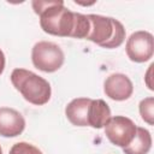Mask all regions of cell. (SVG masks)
<instances>
[{
    "label": "cell",
    "mask_w": 154,
    "mask_h": 154,
    "mask_svg": "<svg viewBox=\"0 0 154 154\" xmlns=\"http://www.w3.org/2000/svg\"><path fill=\"white\" fill-rule=\"evenodd\" d=\"M31 5L40 17V26L46 34L60 37L87 38L90 30V22L87 14L70 11L65 7L64 1L35 0Z\"/></svg>",
    "instance_id": "6da1fadb"
},
{
    "label": "cell",
    "mask_w": 154,
    "mask_h": 154,
    "mask_svg": "<svg viewBox=\"0 0 154 154\" xmlns=\"http://www.w3.org/2000/svg\"><path fill=\"white\" fill-rule=\"evenodd\" d=\"M11 83L29 103L46 105L52 95V88L48 81L32 71L25 69H14L11 73Z\"/></svg>",
    "instance_id": "7a4b0ae2"
},
{
    "label": "cell",
    "mask_w": 154,
    "mask_h": 154,
    "mask_svg": "<svg viewBox=\"0 0 154 154\" xmlns=\"http://www.w3.org/2000/svg\"><path fill=\"white\" fill-rule=\"evenodd\" d=\"M90 22V30L87 40L102 48H117L125 40L124 25L112 17L100 14H87Z\"/></svg>",
    "instance_id": "3957f363"
},
{
    "label": "cell",
    "mask_w": 154,
    "mask_h": 154,
    "mask_svg": "<svg viewBox=\"0 0 154 154\" xmlns=\"http://www.w3.org/2000/svg\"><path fill=\"white\" fill-rule=\"evenodd\" d=\"M31 61L40 71L52 73L63 66L65 61V54L57 43L40 41L35 43L31 49Z\"/></svg>",
    "instance_id": "277c9868"
},
{
    "label": "cell",
    "mask_w": 154,
    "mask_h": 154,
    "mask_svg": "<svg viewBox=\"0 0 154 154\" xmlns=\"http://www.w3.org/2000/svg\"><path fill=\"white\" fill-rule=\"evenodd\" d=\"M103 129L106 137L112 144L124 148L134 140L137 126L130 118L116 116L108 119Z\"/></svg>",
    "instance_id": "5b68a950"
},
{
    "label": "cell",
    "mask_w": 154,
    "mask_h": 154,
    "mask_svg": "<svg viewBox=\"0 0 154 154\" xmlns=\"http://www.w3.org/2000/svg\"><path fill=\"white\" fill-rule=\"evenodd\" d=\"M125 51L128 58L134 63L148 61L154 53L153 35L146 30L132 32L126 41Z\"/></svg>",
    "instance_id": "8992f818"
},
{
    "label": "cell",
    "mask_w": 154,
    "mask_h": 154,
    "mask_svg": "<svg viewBox=\"0 0 154 154\" xmlns=\"http://www.w3.org/2000/svg\"><path fill=\"white\" fill-rule=\"evenodd\" d=\"M103 93L114 101H125L134 93L131 79L124 73H112L103 82Z\"/></svg>",
    "instance_id": "52a82bcc"
},
{
    "label": "cell",
    "mask_w": 154,
    "mask_h": 154,
    "mask_svg": "<svg viewBox=\"0 0 154 154\" xmlns=\"http://www.w3.org/2000/svg\"><path fill=\"white\" fill-rule=\"evenodd\" d=\"M25 129V119L17 109L0 107V136L16 137Z\"/></svg>",
    "instance_id": "ba28073f"
},
{
    "label": "cell",
    "mask_w": 154,
    "mask_h": 154,
    "mask_svg": "<svg viewBox=\"0 0 154 154\" xmlns=\"http://www.w3.org/2000/svg\"><path fill=\"white\" fill-rule=\"evenodd\" d=\"M90 102V97H77L70 101L65 107V116L67 120L75 126H89L88 113Z\"/></svg>",
    "instance_id": "9c48e42d"
},
{
    "label": "cell",
    "mask_w": 154,
    "mask_h": 154,
    "mask_svg": "<svg viewBox=\"0 0 154 154\" xmlns=\"http://www.w3.org/2000/svg\"><path fill=\"white\" fill-rule=\"evenodd\" d=\"M111 118V108L102 99H91L88 113V124L94 129H101Z\"/></svg>",
    "instance_id": "30bf717a"
},
{
    "label": "cell",
    "mask_w": 154,
    "mask_h": 154,
    "mask_svg": "<svg viewBox=\"0 0 154 154\" xmlns=\"http://www.w3.org/2000/svg\"><path fill=\"white\" fill-rule=\"evenodd\" d=\"M152 148V135L144 128H137L134 140L123 148L124 154H148Z\"/></svg>",
    "instance_id": "8fae6325"
},
{
    "label": "cell",
    "mask_w": 154,
    "mask_h": 154,
    "mask_svg": "<svg viewBox=\"0 0 154 154\" xmlns=\"http://www.w3.org/2000/svg\"><path fill=\"white\" fill-rule=\"evenodd\" d=\"M138 109H140V114H141V118L148 123L149 125H153L154 124V97L149 96V97H146L143 99L140 105H138Z\"/></svg>",
    "instance_id": "7c38bea8"
},
{
    "label": "cell",
    "mask_w": 154,
    "mask_h": 154,
    "mask_svg": "<svg viewBox=\"0 0 154 154\" xmlns=\"http://www.w3.org/2000/svg\"><path fill=\"white\" fill-rule=\"evenodd\" d=\"M8 154H43V153L31 143L18 142L11 147Z\"/></svg>",
    "instance_id": "4fadbf2b"
},
{
    "label": "cell",
    "mask_w": 154,
    "mask_h": 154,
    "mask_svg": "<svg viewBox=\"0 0 154 154\" xmlns=\"http://www.w3.org/2000/svg\"><path fill=\"white\" fill-rule=\"evenodd\" d=\"M5 63H6L5 54H4V52L0 49V75H2V72H4V70H5Z\"/></svg>",
    "instance_id": "5bb4252c"
},
{
    "label": "cell",
    "mask_w": 154,
    "mask_h": 154,
    "mask_svg": "<svg viewBox=\"0 0 154 154\" xmlns=\"http://www.w3.org/2000/svg\"><path fill=\"white\" fill-rule=\"evenodd\" d=\"M0 154H2V149H1V147H0Z\"/></svg>",
    "instance_id": "9a60e30c"
}]
</instances>
